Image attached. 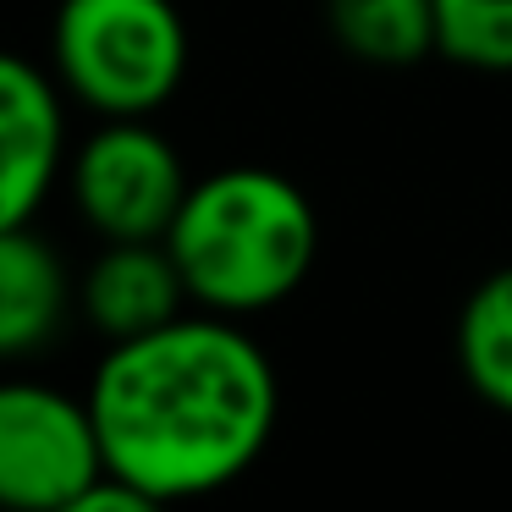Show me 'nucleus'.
I'll return each mask as SVG.
<instances>
[{
	"instance_id": "f257e3e1",
	"label": "nucleus",
	"mask_w": 512,
	"mask_h": 512,
	"mask_svg": "<svg viewBox=\"0 0 512 512\" xmlns=\"http://www.w3.org/2000/svg\"><path fill=\"white\" fill-rule=\"evenodd\" d=\"M105 468L149 501L215 496L259 463L276 435L281 386L265 347L232 314H177L111 342L89 380Z\"/></svg>"
},
{
	"instance_id": "f03ea898",
	"label": "nucleus",
	"mask_w": 512,
	"mask_h": 512,
	"mask_svg": "<svg viewBox=\"0 0 512 512\" xmlns=\"http://www.w3.org/2000/svg\"><path fill=\"white\" fill-rule=\"evenodd\" d=\"M188 298L210 314H265L303 287L320 221L298 182L265 166H226L193 182L166 232Z\"/></svg>"
},
{
	"instance_id": "7ed1b4c3",
	"label": "nucleus",
	"mask_w": 512,
	"mask_h": 512,
	"mask_svg": "<svg viewBox=\"0 0 512 512\" xmlns=\"http://www.w3.org/2000/svg\"><path fill=\"white\" fill-rule=\"evenodd\" d=\"M50 56L78 105L100 116H149L188 72V28L171 0H61Z\"/></svg>"
},
{
	"instance_id": "20e7f679",
	"label": "nucleus",
	"mask_w": 512,
	"mask_h": 512,
	"mask_svg": "<svg viewBox=\"0 0 512 512\" xmlns=\"http://www.w3.org/2000/svg\"><path fill=\"white\" fill-rule=\"evenodd\" d=\"M67 188L89 232L105 243H166L193 182L171 138H160L144 116H105L100 133L72 155Z\"/></svg>"
},
{
	"instance_id": "39448f33",
	"label": "nucleus",
	"mask_w": 512,
	"mask_h": 512,
	"mask_svg": "<svg viewBox=\"0 0 512 512\" xmlns=\"http://www.w3.org/2000/svg\"><path fill=\"white\" fill-rule=\"evenodd\" d=\"M105 474L89 397H61L34 380H0V507L72 512Z\"/></svg>"
},
{
	"instance_id": "423d86ee",
	"label": "nucleus",
	"mask_w": 512,
	"mask_h": 512,
	"mask_svg": "<svg viewBox=\"0 0 512 512\" xmlns=\"http://www.w3.org/2000/svg\"><path fill=\"white\" fill-rule=\"evenodd\" d=\"M67 160V116L50 72L0 50V232L28 226Z\"/></svg>"
},
{
	"instance_id": "0eeeda50",
	"label": "nucleus",
	"mask_w": 512,
	"mask_h": 512,
	"mask_svg": "<svg viewBox=\"0 0 512 512\" xmlns=\"http://www.w3.org/2000/svg\"><path fill=\"white\" fill-rule=\"evenodd\" d=\"M188 281L166 243H111L78 287V309L105 342H127L177 320Z\"/></svg>"
},
{
	"instance_id": "6e6552de",
	"label": "nucleus",
	"mask_w": 512,
	"mask_h": 512,
	"mask_svg": "<svg viewBox=\"0 0 512 512\" xmlns=\"http://www.w3.org/2000/svg\"><path fill=\"white\" fill-rule=\"evenodd\" d=\"M72 298L78 292L56 248L34 226H6L0 232V364L39 353L61 331Z\"/></svg>"
},
{
	"instance_id": "1a4fd4ad",
	"label": "nucleus",
	"mask_w": 512,
	"mask_h": 512,
	"mask_svg": "<svg viewBox=\"0 0 512 512\" xmlns=\"http://www.w3.org/2000/svg\"><path fill=\"white\" fill-rule=\"evenodd\" d=\"M325 28L369 67H413L435 56V0H325Z\"/></svg>"
},
{
	"instance_id": "9d476101",
	"label": "nucleus",
	"mask_w": 512,
	"mask_h": 512,
	"mask_svg": "<svg viewBox=\"0 0 512 512\" xmlns=\"http://www.w3.org/2000/svg\"><path fill=\"white\" fill-rule=\"evenodd\" d=\"M457 364L490 408L512 413V265L468 292L457 314Z\"/></svg>"
},
{
	"instance_id": "9b49d317",
	"label": "nucleus",
	"mask_w": 512,
	"mask_h": 512,
	"mask_svg": "<svg viewBox=\"0 0 512 512\" xmlns=\"http://www.w3.org/2000/svg\"><path fill=\"white\" fill-rule=\"evenodd\" d=\"M435 56L468 72H512V0H435Z\"/></svg>"
}]
</instances>
